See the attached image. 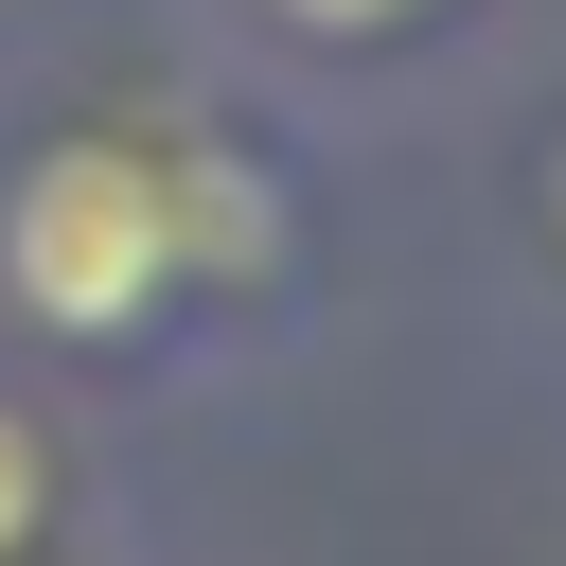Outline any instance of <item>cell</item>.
Segmentation results:
<instances>
[{"label": "cell", "mask_w": 566, "mask_h": 566, "mask_svg": "<svg viewBox=\"0 0 566 566\" xmlns=\"http://www.w3.org/2000/svg\"><path fill=\"white\" fill-rule=\"evenodd\" d=\"M0 265H18V301H35L53 336H124V318H159V283L195 265L177 159H142V142H53V159H18V195H0Z\"/></svg>", "instance_id": "1"}, {"label": "cell", "mask_w": 566, "mask_h": 566, "mask_svg": "<svg viewBox=\"0 0 566 566\" xmlns=\"http://www.w3.org/2000/svg\"><path fill=\"white\" fill-rule=\"evenodd\" d=\"M35 495H53V460H35V424H18V407H0V548H18V531H35Z\"/></svg>", "instance_id": "2"}, {"label": "cell", "mask_w": 566, "mask_h": 566, "mask_svg": "<svg viewBox=\"0 0 566 566\" xmlns=\"http://www.w3.org/2000/svg\"><path fill=\"white\" fill-rule=\"evenodd\" d=\"M301 35H371V18H407V0H283Z\"/></svg>", "instance_id": "3"}]
</instances>
